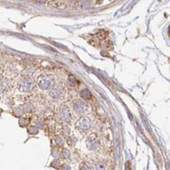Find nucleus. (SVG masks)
I'll use <instances>...</instances> for the list:
<instances>
[{
  "label": "nucleus",
  "mask_w": 170,
  "mask_h": 170,
  "mask_svg": "<svg viewBox=\"0 0 170 170\" xmlns=\"http://www.w3.org/2000/svg\"><path fill=\"white\" fill-rule=\"evenodd\" d=\"M74 107H76V109L78 110V112H80V113L84 112L85 108H86V106H85L80 101H76V104H74Z\"/></svg>",
  "instance_id": "f03ea898"
},
{
  "label": "nucleus",
  "mask_w": 170,
  "mask_h": 170,
  "mask_svg": "<svg viewBox=\"0 0 170 170\" xmlns=\"http://www.w3.org/2000/svg\"><path fill=\"white\" fill-rule=\"evenodd\" d=\"M80 95H82V97L83 98H85V99H90L91 98V93L89 92L88 90L82 91V92H80Z\"/></svg>",
  "instance_id": "7ed1b4c3"
},
{
  "label": "nucleus",
  "mask_w": 170,
  "mask_h": 170,
  "mask_svg": "<svg viewBox=\"0 0 170 170\" xmlns=\"http://www.w3.org/2000/svg\"><path fill=\"white\" fill-rule=\"evenodd\" d=\"M78 126L80 127L82 129H88L90 126V121L88 120V118H83L80 122L78 123Z\"/></svg>",
  "instance_id": "f257e3e1"
},
{
  "label": "nucleus",
  "mask_w": 170,
  "mask_h": 170,
  "mask_svg": "<svg viewBox=\"0 0 170 170\" xmlns=\"http://www.w3.org/2000/svg\"><path fill=\"white\" fill-rule=\"evenodd\" d=\"M35 2H38V3H45L46 0H35Z\"/></svg>",
  "instance_id": "20e7f679"
}]
</instances>
